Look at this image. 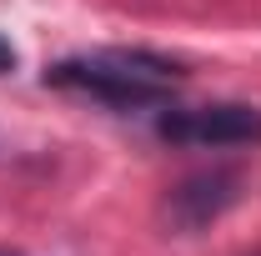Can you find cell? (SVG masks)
<instances>
[{
    "instance_id": "6da1fadb",
    "label": "cell",
    "mask_w": 261,
    "mask_h": 256,
    "mask_svg": "<svg viewBox=\"0 0 261 256\" xmlns=\"http://www.w3.org/2000/svg\"><path fill=\"white\" fill-rule=\"evenodd\" d=\"M50 86L61 91H81V96H96L116 111H136V106H161L171 81H176V65L156 61L146 50H100V56H75L45 70Z\"/></svg>"
},
{
    "instance_id": "7a4b0ae2",
    "label": "cell",
    "mask_w": 261,
    "mask_h": 256,
    "mask_svg": "<svg viewBox=\"0 0 261 256\" xmlns=\"http://www.w3.org/2000/svg\"><path fill=\"white\" fill-rule=\"evenodd\" d=\"M241 171H196L161 196V226L171 236H196L241 201Z\"/></svg>"
},
{
    "instance_id": "3957f363",
    "label": "cell",
    "mask_w": 261,
    "mask_h": 256,
    "mask_svg": "<svg viewBox=\"0 0 261 256\" xmlns=\"http://www.w3.org/2000/svg\"><path fill=\"white\" fill-rule=\"evenodd\" d=\"M166 141L186 146H256L261 141V111L256 106H201V111H171L161 116Z\"/></svg>"
},
{
    "instance_id": "277c9868",
    "label": "cell",
    "mask_w": 261,
    "mask_h": 256,
    "mask_svg": "<svg viewBox=\"0 0 261 256\" xmlns=\"http://www.w3.org/2000/svg\"><path fill=\"white\" fill-rule=\"evenodd\" d=\"M15 65V50H10V40H0V70H10Z\"/></svg>"
},
{
    "instance_id": "5b68a950",
    "label": "cell",
    "mask_w": 261,
    "mask_h": 256,
    "mask_svg": "<svg viewBox=\"0 0 261 256\" xmlns=\"http://www.w3.org/2000/svg\"><path fill=\"white\" fill-rule=\"evenodd\" d=\"M0 256H20V251H10V246H0Z\"/></svg>"
}]
</instances>
